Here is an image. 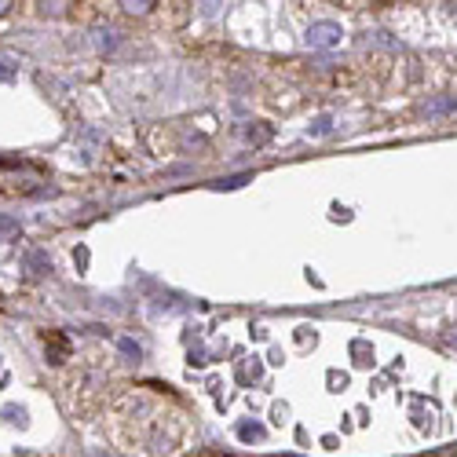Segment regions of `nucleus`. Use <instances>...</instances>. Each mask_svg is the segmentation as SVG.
<instances>
[{
  "label": "nucleus",
  "instance_id": "6e6552de",
  "mask_svg": "<svg viewBox=\"0 0 457 457\" xmlns=\"http://www.w3.org/2000/svg\"><path fill=\"white\" fill-rule=\"evenodd\" d=\"M117 348H121V355H128V359H139V355H143V348H139L132 337H121V341H117Z\"/></svg>",
  "mask_w": 457,
  "mask_h": 457
},
{
  "label": "nucleus",
  "instance_id": "0eeeda50",
  "mask_svg": "<svg viewBox=\"0 0 457 457\" xmlns=\"http://www.w3.org/2000/svg\"><path fill=\"white\" fill-rule=\"evenodd\" d=\"M326 132H333V117H315L308 136H326Z\"/></svg>",
  "mask_w": 457,
  "mask_h": 457
},
{
  "label": "nucleus",
  "instance_id": "ddd939ff",
  "mask_svg": "<svg viewBox=\"0 0 457 457\" xmlns=\"http://www.w3.org/2000/svg\"><path fill=\"white\" fill-rule=\"evenodd\" d=\"M286 457H293V454H286Z\"/></svg>",
  "mask_w": 457,
  "mask_h": 457
},
{
  "label": "nucleus",
  "instance_id": "f257e3e1",
  "mask_svg": "<svg viewBox=\"0 0 457 457\" xmlns=\"http://www.w3.org/2000/svg\"><path fill=\"white\" fill-rule=\"evenodd\" d=\"M341 37H344L341 22H311V30H308V37H304V41H308V48L326 52V48H337Z\"/></svg>",
  "mask_w": 457,
  "mask_h": 457
},
{
  "label": "nucleus",
  "instance_id": "1a4fd4ad",
  "mask_svg": "<svg viewBox=\"0 0 457 457\" xmlns=\"http://www.w3.org/2000/svg\"><path fill=\"white\" fill-rule=\"evenodd\" d=\"M15 77H19V66L8 55H0V81H15Z\"/></svg>",
  "mask_w": 457,
  "mask_h": 457
},
{
  "label": "nucleus",
  "instance_id": "39448f33",
  "mask_svg": "<svg viewBox=\"0 0 457 457\" xmlns=\"http://www.w3.org/2000/svg\"><path fill=\"white\" fill-rule=\"evenodd\" d=\"M245 139H249V143H267V139H271V128L256 121L253 128H245Z\"/></svg>",
  "mask_w": 457,
  "mask_h": 457
},
{
  "label": "nucleus",
  "instance_id": "423d86ee",
  "mask_svg": "<svg viewBox=\"0 0 457 457\" xmlns=\"http://www.w3.org/2000/svg\"><path fill=\"white\" fill-rule=\"evenodd\" d=\"M0 234H4V238H19V234H22L19 220H11V216H4V213H0Z\"/></svg>",
  "mask_w": 457,
  "mask_h": 457
},
{
  "label": "nucleus",
  "instance_id": "9d476101",
  "mask_svg": "<svg viewBox=\"0 0 457 457\" xmlns=\"http://www.w3.org/2000/svg\"><path fill=\"white\" fill-rule=\"evenodd\" d=\"M99 48H103V52H114V48H117V33H110V30L99 33Z\"/></svg>",
  "mask_w": 457,
  "mask_h": 457
},
{
  "label": "nucleus",
  "instance_id": "9b49d317",
  "mask_svg": "<svg viewBox=\"0 0 457 457\" xmlns=\"http://www.w3.org/2000/svg\"><path fill=\"white\" fill-rule=\"evenodd\" d=\"M454 107H457V99H439L428 107V114H443V110H454Z\"/></svg>",
  "mask_w": 457,
  "mask_h": 457
},
{
  "label": "nucleus",
  "instance_id": "f8f14e48",
  "mask_svg": "<svg viewBox=\"0 0 457 457\" xmlns=\"http://www.w3.org/2000/svg\"><path fill=\"white\" fill-rule=\"evenodd\" d=\"M81 457H110V454H107V450H85Z\"/></svg>",
  "mask_w": 457,
  "mask_h": 457
},
{
  "label": "nucleus",
  "instance_id": "f03ea898",
  "mask_svg": "<svg viewBox=\"0 0 457 457\" xmlns=\"http://www.w3.org/2000/svg\"><path fill=\"white\" fill-rule=\"evenodd\" d=\"M26 271H33V275H48L52 271V260H48V253H41V249H30L26 253Z\"/></svg>",
  "mask_w": 457,
  "mask_h": 457
},
{
  "label": "nucleus",
  "instance_id": "7ed1b4c3",
  "mask_svg": "<svg viewBox=\"0 0 457 457\" xmlns=\"http://www.w3.org/2000/svg\"><path fill=\"white\" fill-rule=\"evenodd\" d=\"M267 436L264 432V425H256V421H242L238 425V439H245V443H260Z\"/></svg>",
  "mask_w": 457,
  "mask_h": 457
},
{
  "label": "nucleus",
  "instance_id": "20e7f679",
  "mask_svg": "<svg viewBox=\"0 0 457 457\" xmlns=\"http://www.w3.org/2000/svg\"><path fill=\"white\" fill-rule=\"evenodd\" d=\"M249 180H253V172L224 176V180H216V183H213V191H234V187H242V183H249Z\"/></svg>",
  "mask_w": 457,
  "mask_h": 457
}]
</instances>
